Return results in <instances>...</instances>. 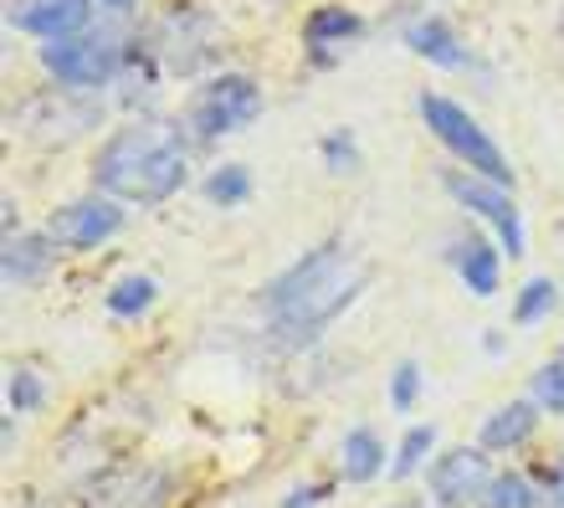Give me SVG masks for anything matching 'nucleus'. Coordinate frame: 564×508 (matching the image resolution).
<instances>
[{
  "mask_svg": "<svg viewBox=\"0 0 564 508\" xmlns=\"http://www.w3.org/2000/svg\"><path fill=\"white\" fill-rule=\"evenodd\" d=\"M370 268L349 257L339 241H324V247H313L308 257H297L293 268L272 278L268 288V314H272V329L282 339H313V334L324 329L328 318H339L349 303L359 299V288H365Z\"/></svg>",
  "mask_w": 564,
  "mask_h": 508,
  "instance_id": "f257e3e1",
  "label": "nucleus"
},
{
  "mask_svg": "<svg viewBox=\"0 0 564 508\" xmlns=\"http://www.w3.org/2000/svg\"><path fill=\"white\" fill-rule=\"evenodd\" d=\"M191 160L180 144V129L170 123H123L98 144L93 180L98 191L113 201H134V206H160L185 185Z\"/></svg>",
  "mask_w": 564,
  "mask_h": 508,
  "instance_id": "f03ea898",
  "label": "nucleus"
},
{
  "mask_svg": "<svg viewBox=\"0 0 564 508\" xmlns=\"http://www.w3.org/2000/svg\"><path fill=\"white\" fill-rule=\"evenodd\" d=\"M416 108H421V119H426V129L442 139V150L452 154L462 170L488 175V180H498V185H513V165H508L503 144H498L457 98H446V93H421Z\"/></svg>",
  "mask_w": 564,
  "mask_h": 508,
  "instance_id": "7ed1b4c3",
  "label": "nucleus"
},
{
  "mask_svg": "<svg viewBox=\"0 0 564 508\" xmlns=\"http://www.w3.org/2000/svg\"><path fill=\"white\" fill-rule=\"evenodd\" d=\"M42 67L57 77L62 88L93 93L108 88L123 67V46L108 36V31H73V36H57V42H42Z\"/></svg>",
  "mask_w": 564,
  "mask_h": 508,
  "instance_id": "20e7f679",
  "label": "nucleus"
},
{
  "mask_svg": "<svg viewBox=\"0 0 564 508\" xmlns=\"http://www.w3.org/2000/svg\"><path fill=\"white\" fill-rule=\"evenodd\" d=\"M262 114V83L247 73H221L200 83V93L191 98V129L195 139H221L241 134L247 123H257Z\"/></svg>",
  "mask_w": 564,
  "mask_h": 508,
  "instance_id": "39448f33",
  "label": "nucleus"
},
{
  "mask_svg": "<svg viewBox=\"0 0 564 508\" xmlns=\"http://www.w3.org/2000/svg\"><path fill=\"white\" fill-rule=\"evenodd\" d=\"M442 185H446V195H452L462 210L482 216V221L498 231V241L508 247V257L529 252V231H523V216H519V206H513L508 185H498V180H488V175H473V170H462V165L446 170Z\"/></svg>",
  "mask_w": 564,
  "mask_h": 508,
  "instance_id": "423d86ee",
  "label": "nucleus"
},
{
  "mask_svg": "<svg viewBox=\"0 0 564 508\" xmlns=\"http://www.w3.org/2000/svg\"><path fill=\"white\" fill-rule=\"evenodd\" d=\"M492 452L482 447H446L426 467V498L436 508H477L482 488L492 483Z\"/></svg>",
  "mask_w": 564,
  "mask_h": 508,
  "instance_id": "0eeeda50",
  "label": "nucleus"
},
{
  "mask_svg": "<svg viewBox=\"0 0 564 508\" xmlns=\"http://www.w3.org/2000/svg\"><path fill=\"white\" fill-rule=\"evenodd\" d=\"M119 226H123V206L113 195H83L73 206L52 210L46 237L57 241V247H67V252H93V247H104Z\"/></svg>",
  "mask_w": 564,
  "mask_h": 508,
  "instance_id": "6e6552de",
  "label": "nucleus"
},
{
  "mask_svg": "<svg viewBox=\"0 0 564 508\" xmlns=\"http://www.w3.org/2000/svg\"><path fill=\"white\" fill-rule=\"evenodd\" d=\"M365 36V15L349 11V6H313L308 21H303V46L313 52V62H334L339 52H349V46Z\"/></svg>",
  "mask_w": 564,
  "mask_h": 508,
  "instance_id": "1a4fd4ad",
  "label": "nucleus"
},
{
  "mask_svg": "<svg viewBox=\"0 0 564 508\" xmlns=\"http://www.w3.org/2000/svg\"><path fill=\"white\" fill-rule=\"evenodd\" d=\"M88 15L93 0H21L11 11V26L26 36H42V42H57V36L88 31Z\"/></svg>",
  "mask_w": 564,
  "mask_h": 508,
  "instance_id": "9d476101",
  "label": "nucleus"
},
{
  "mask_svg": "<svg viewBox=\"0 0 564 508\" xmlns=\"http://www.w3.org/2000/svg\"><path fill=\"white\" fill-rule=\"evenodd\" d=\"M539 421H544V406L534 396H519V401H503L482 421V432H477V447L482 452H519L529 447L539 436Z\"/></svg>",
  "mask_w": 564,
  "mask_h": 508,
  "instance_id": "9b49d317",
  "label": "nucleus"
},
{
  "mask_svg": "<svg viewBox=\"0 0 564 508\" xmlns=\"http://www.w3.org/2000/svg\"><path fill=\"white\" fill-rule=\"evenodd\" d=\"M380 473H390L386 436L375 432V426H349L344 442H339V478L355 483V488H365V483H375Z\"/></svg>",
  "mask_w": 564,
  "mask_h": 508,
  "instance_id": "f8f14e48",
  "label": "nucleus"
},
{
  "mask_svg": "<svg viewBox=\"0 0 564 508\" xmlns=\"http://www.w3.org/2000/svg\"><path fill=\"white\" fill-rule=\"evenodd\" d=\"M405 46L416 52V57H426L431 67H467V42H462L457 31L446 26L442 15H416V21H405Z\"/></svg>",
  "mask_w": 564,
  "mask_h": 508,
  "instance_id": "ddd939ff",
  "label": "nucleus"
},
{
  "mask_svg": "<svg viewBox=\"0 0 564 508\" xmlns=\"http://www.w3.org/2000/svg\"><path fill=\"white\" fill-rule=\"evenodd\" d=\"M457 278L462 288H473L477 299H492L503 283V257L488 237H462L457 241Z\"/></svg>",
  "mask_w": 564,
  "mask_h": 508,
  "instance_id": "4468645a",
  "label": "nucleus"
},
{
  "mask_svg": "<svg viewBox=\"0 0 564 508\" xmlns=\"http://www.w3.org/2000/svg\"><path fill=\"white\" fill-rule=\"evenodd\" d=\"M52 252H57L52 237H11L6 241V283L26 288V283H36V278H46Z\"/></svg>",
  "mask_w": 564,
  "mask_h": 508,
  "instance_id": "2eb2a0df",
  "label": "nucleus"
},
{
  "mask_svg": "<svg viewBox=\"0 0 564 508\" xmlns=\"http://www.w3.org/2000/svg\"><path fill=\"white\" fill-rule=\"evenodd\" d=\"M477 508H544V488H539L523 467H498L492 483L482 488Z\"/></svg>",
  "mask_w": 564,
  "mask_h": 508,
  "instance_id": "dca6fc26",
  "label": "nucleus"
},
{
  "mask_svg": "<svg viewBox=\"0 0 564 508\" xmlns=\"http://www.w3.org/2000/svg\"><path fill=\"white\" fill-rule=\"evenodd\" d=\"M431 457H436V426L431 421H416L411 432L395 442V457H390V478L405 483V478H416V473H426Z\"/></svg>",
  "mask_w": 564,
  "mask_h": 508,
  "instance_id": "f3484780",
  "label": "nucleus"
},
{
  "mask_svg": "<svg viewBox=\"0 0 564 508\" xmlns=\"http://www.w3.org/2000/svg\"><path fill=\"white\" fill-rule=\"evenodd\" d=\"M154 278L149 272H129V278H119V283L108 288V314L113 318H139L149 314V303H154Z\"/></svg>",
  "mask_w": 564,
  "mask_h": 508,
  "instance_id": "a211bd4d",
  "label": "nucleus"
},
{
  "mask_svg": "<svg viewBox=\"0 0 564 508\" xmlns=\"http://www.w3.org/2000/svg\"><path fill=\"white\" fill-rule=\"evenodd\" d=\"M200 191H206V201L210 206H247V195H252V170L247 165H216L206 175V185H200Z\"/></svg>",
  "mask_w": 564,
  "mask_h": 508,
  "instance_id": "6ab92c4d",
  "label": "nucleus"
},
{
  "mask_svg": "<svg viewBox=\"0 0 564 508\" xmlns=\"http://www.w3.org/2000/svg\"><path fill=\"white\" fill-rule=\"evenodd\" d=\"M560 309V283L554 278H529L519 288V303H513V324H539Z\"/></svg>",
  "mask_w": 564,
  "mask_h": 508,
  "instance_id": "aec40b11",
  "label": "nucleus"
},
{
  "mask_svg": "<svg viewBox=\"0 0 564 508\" xmlns=\"http://www.w3.org/2000/svg\"><path fill=\"white\" fill-rule=\"evenodd\" d=\"M529 396H534L550 417H564V349L554 359H544L534 370V380H529Z\"/></svg>",
  "mask_w": 564,
  "mask_h": 508,
  "instance_id": "412c9836",
  "label": "nucleus"
},
{
  "mask_svg": "<svg viewBox=\"0 0 564 508\" xmlns=\"http://www.w3.org/2000/svg\"><path fill=\"white\" fill-rule=\"evenodd\" d=\"M42 401H46L42 375L26 370V365H15L11 380H6V411H11V417H26V411H42Z\"/></svg>",
  "mask_w": 564,
  "mask_h": 508,
  "instance_id": "4be33fe9",
  "label": "nucleus"
},
{
  "mask_svg": "<svg viewBox=\"0 0 564 508\" xmlns=\"http://www.w3.org/2000/svg\"><path fill=\"white\" fill-rule=\"evenodd\" d=\"M421 386H426V375H421L416 359H401L395 370H390V411H416L421 401Z\"/></svg>",
  "mask_w": 564,
  "mask_h": 508,
  "instance_id": "5701e85b",
  "label": "nucleus"
},
{
  "mask_svg": "<svg viewBox=\"0 0 564 508\" xmlns=\"http://www.w3.org/2000/svg\"><path fill=\"white\" fill-rule=\"evenodd\" d=\"M324 154H328V170H355V165H359L355 134H328V139H324Z\"/></svg>",
  "mask_w": 564,
  "mask_h": 508,
  "instance_id": "b1692460",
  "label": "nucleus"
},
{
  "mask_svg": "<svg viewBox=\"0 0 564 508\" xmlns=\"http://www.w3.org/2000/svg\"><path fill=\"white\" fill-rule=\"evenodd\" d=\"M328 498H334V494H328L324 483H308V488H293V494L282 498V508H324Z\"/></svg>",
  "mask_w": 564,
  "mask_h": 508,
  "instance_id": "393cba45",
  "label": "nucleus"
},
{
  "mask_svg": "<svg viewBox=\"0 0 564 508\" xmlns=\"http://www.w3.org/2000/svg\"><path fill=\"white\" fill-rule=\"evenodd\" d=\"M539 488H544V504H550V508H564V457L550 467V473H544V483H539Z\"/></svg>",
  "mask_w": 564,
  "mask_h": 508,
  "instance_id": "a878e982",
  "label": "nucleus"
},
{
  "mask_svg": "<svg viewBox=\"0 0 564 508\" xmlns=\"http://www.w3.org/2000/svg\"><path fill=\"white\" fill-rule=\"evenodd\" d=\"M386 508H436L431 498H395V504H386Z\"/></svg>",
  "mask_w": 564,
  "mask_h": 508,
  "instance_id": "bb28decb",
  "label": "nucleus"
},
{
  "mask_svg": "<svg viewBox=\"0 0 564 508\" xmlns=\"http://www.w3.org/2000/svg\"><path fill=\"white\" fill-rule=\"evenodd\" d=\"M98 6H134V0H98Z\"/></svg>",
  "mask_w": 564,
  "mask_h": 508,
  "instance_id": "cd10ccee",
  "label": "nucleus"
}]
</instances>
